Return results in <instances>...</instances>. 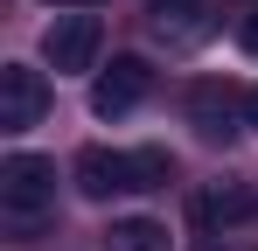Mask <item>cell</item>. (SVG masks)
<instances>
[{"instance_id": "obj_1", "label": "cell", "mask_w": 258, "mask_h": 251, "mask_svg": "<svg viewBox=\"0 0 258 251\" xmlns=\"http://www.w3.org/2000/svg\"><path fill=\"white\" fill-rule=\"evenodd\" d=\"M77 196L84 203H112V196H147V189H168L174 161L161 147H84L70 167Z\"/></svg>"}, {"instance_id": "obj_2", "label": "cell", "mask_w": 258, "mask_h": 251, "mask_svg": "<svg viewBox=\"0 0 258 251\" xmlns=\"http://www.w3.org/2000/svg\"><path fill=\"white\" fill-rule=\"evenodd\" d=\"M0 216H7L14 244H28L56 216V161L49 154H7L0 161Z\"/></svg>"}, {"instance_id": "obj_3", "label": "cell", "mask_w": 258, "mask_h": 251, "mask_svg": "<svg viewBox=\"0 0 258 251\" xmlns=\"http://www.w3.org/2000/svg\"><path fill=\"white\" fill-rule=\"evenodd\" d=\"M98 56H105V21L91 7H70L42 28V63L56 77H84V70H98Z\"/></svg>"}, {"instance_id": "obj_4", "label": "cell", "mask_w": 258, "mask_h": 251, "mask_svg": "<svg viewBox=\"0 0 258 251\" xmlns=\"http://www.w3.org/2000/svg\"><path fill=\"white\" fill-rule=\"evenodd\" d=\"M188 126H196L210 147L237 140V133L251 126V91H237L230 77H203V84H188Z\"/></svg>"}, {"instance_id": "obj_5", "label": "cell", "mask_w": 258, "mask_h": 251, "mask_svg": "<svg viewBox=\"0 0 258 251\" xmlns=\"http://www.w3.org/2000/svg\"><path fill=\"white\" fill-rule=\"evenodd\" d=\"M147 91H154L147 56H112V70H98V84H91V112L98 119H126Z\"/></svg>"}, {"instance_id": "obj_6", "label": "cell", "mask_w": 258, "mask_h": 251, "mask_svg": "<svg viewBox=\"0 0 258 251\" xmlns=\"http://www.w3.org/2000/svg\"><path fill=\"white\" fill-rule=\"evenodd\" d=\"M49 112V84L28 63H0V133H28Z\"/></svg>"}, {"instance_id": "obj_7", "label": "cell", "mask_w": 258, "mask_h": 251, "mask_svg": "<svg viewBox=\"0 0 258 251\" xmlns=\"http://www.w3.org/2000/svg\"><path fill=\"white\" fill-rule=\"evenodd\" d=\"M154 35L168 49H196L210 35V0H154Z\"/></svg>"}, {"instance_id": "obj_8", "label": "cell", "mask_w": 258, "mask_h": 251, "mask_svg": "<svg viewBox=\"0 0 258 251\" xmlns=\"http://www.w3.org/2000/svg\"><path fill=\"white\" fill-rule=\"evenodd\" d=\"M244 216H251V196H244L237 181H210V189L196 196V223H203L210 237H223V230H237Z\"/></svg>"}, {"instance_id": "obj_9", "label": "cell", "mask_w": 258, "mask_h": 251, "mask_svg": "<svg viewBox=\"0 0 258 251\" xmlns=\"http://www.w3.org/2000/svg\"><path fill=\"white\" fill-rule=\"evenodd\" d=\"M105 251H174V244H168V223H154V216H126V223L105 230Z\"/></svg>"}, {"instance_id": "obj_10", "label": "cell", "mask_w": 258, "mask_h": 251, "mask_svg": "<svg viewBox=\"0 0 258 251\" xmlns=\"http://www.w3.org/2000/svg\"><path fill=\"white\" fill-rule=\"evenodd\" d=\"M237 49H251V56H258V7H251V14H237Z\"/></svg>"}, {"instance_id": "obj_11", "label": "cell", "mask_w": 258, "mask_h": 251, "mask_svg": "<svg viewBox=\"0 0 258 251\" xmlns=\"http://www.w3.org/2000/svg\"><path fill=\"white\" fill-rule=\"evenodd\" d=\"M56 7H98V0H56Z\"/></svg>"}, {"instance_id": "obj_12", "label": "cell", "mask_w": 258, "mask_h": 251, "mask_svg": "<svg viewBox=\"0 0 258 251\" xmlns=\"http://www.w3.org/2000/svg\"><path fill=\"white\" fill-rule=\"evenodd\" d=\"M251 126H258V84H251Z\"/></svg>"}]
</instances>
